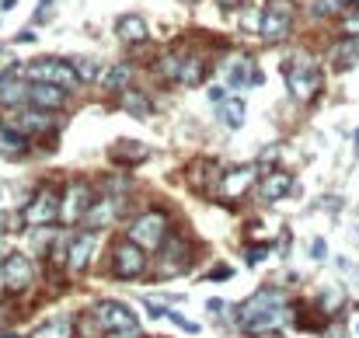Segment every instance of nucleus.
<instances>
[{"label": "nucleus", "mask_w": 359, "mask_h": 338, "mask_svg": "<svg viewBox=\"0 0 359 338\" xmlns=\"http://www.w3.org/2000/svg\"><path fill=\"white\" fill-rule=\"evenodd\" d=\"M238 325L244 335H269L276 328L286 325L290 311H286V293L276 286H262L258 293H251L238 307Z\"/></svg>", "instance_id": "nucleus-1"}, {"label": "nucleus", "mask_w": 359, "mask_h": 338, "mask_svg": "<svg viewBox=\"0 0 359 338\" xmlns=\"http://www.w3.org/2000/svg\"><path fill=\"white\" fill-rule=\"evenodd\" d=\"M283 77H286V88L297 102H314L325 88V74H321V63L307 53H297L290 56L286 63H279Z\"/></svg>", "instance_id": "nucleus-2"}, {"label": "nucleus", "mask_w": 359, "mask_h": 338, "mask_svg": "<svg viewBox=\"0 0 359 338\" xmlns=\"http://www.w3.org/2000/svg\"><path fill=\"white\" fill-rule=\"evenodd\" d=\"M91 318L98 321V328H102L105 335H119V338L140 335V318H136L133 307L122 304V300H102V304L95 307Z\"/></svg>", "instance_id": "nucleus-3"}, {"label": "nucleus", "mask_w": 359, "mask_h": 338, "mask_svg": "<svg viewBox=\"0 0 359 338\" xmlns=\"http://www.w3.org/2000/svg\"><path fill=\"white\" fill-rule=\"evenodd\" d=\"M25 67V77L28 81H46V84H60L67 91H77L81 88V77L74 70L70 60H56V56H39L32 63H21Z\"/></svg>", "instance_id": "nucleus-4"}, {"label": "nucleus", "mask_w": 359, "mask_h": 338, "mask_svg": "<svg viewBox=\"0 0 359 338\" xmlns=\"http://www.w3.org/2000/svg\"><path fill=\"white\" fill-rule=\"evenodd\" d=\"M60 213H63V192L56 189V185H39L35 189V196L28 199V206H25V213H21V220L28 227H53L60 220Z\"/></svg>", "instance_id": "nucleus-5"}, {"label": "nucleus", "mask_w": 359, "mask_h": 338, "mask_svg": "<svg viewBox=\"0 0 359 338\" xmlns=\"http://www.w3.org/2000/svg\"><path fill=\"white\" fill-rule=\"evenodd\" d=\"M168 230H171V217H168L164 210H143V213L129 224L126 237H129V241H136L140 248L154 251V248H161V244H164Z\"/></svg>", "instance_id": "nucleus-6"}, {"label": "nucleus", "mask_w": 359, "mask_h": 338, "mask_svg": "<svg viewBox=\"0 0 359 338\" xmlns=\"http://www.w3.org/2000/svg\"><path fill=\"white\" fill-rule=\"evenodd\" d=\"M189 265H192V244H189V237H182V234L164 237V244H161V251H157V269H154V276H157V279H171V276H182Z\"/></svg>", "instance_id": "nucleus-7"}, {"label": "nucleus", "mask_w": 359, "mask_h": 338, "mask_svg": "<svg viewBox=\"0 0 359 338\" xmlns=\"http://www.w3.org/2000/svg\"><path fill=\"white\" fill-rule=\"evenodd\" d=\"M293 21H297V4L293 0H269L265 11H262V39L265 42H283L290 32H293Z\"/></svg>", "instance_id": "nucleus-8"}, {"label": "nucleus", "mask_w": 359, "mask_h": 338, "mask_svg": "<svg viewBox=\"0 0 359 338\" xmlns=\"http://www.w3.org/2000/svg\"><path fill=\"white\" fill-rule=\"evenodd\" d=\"M150 258H147V248H140L136 241L122 237L112 244V276L116 279H140L147 272Z\"/></svg>", "instance_id": "nucleus-9"}, {"label": "nucleus", "mask_w": 359, "mask_h": 338, "mask_svg": "<svg viewBox=\"0 0 359 338\" xmlns=\"http://www.w3.org/2000/svg\"><path fill=\"white\" fill-rule=\"evenodd\" d=\"M0 283H4L7 293H25V290H32V283H35V262H32L28 255H21V251H11V255L0 262Z\"/></svg>", "instance_id": "nucleus-10"}, {"label": "nucleus", "mask_w": 359, "mask_h": 338, "mask_svg": "<svg viewBox=\"0 0 359 338\" xmlns=\"http://www.w3.org/2000/svg\"><path fill=\"white\" fill-rule=\"evenodd\" d=\"M7 126H11V129H18V133H25V136H42V133H53L60 122H56V115L46 112V109L18 105V109H11V112H7Z\"/></svg>", "instance_id": "nucleus-11"}, {"label": "nucleus", "mask_w": 359, "mask_h": 338, "mask_svg": "<svg viewBox=\"0 0 359 338\" xmlns=\"http://www.w3.org/2000/svg\"><path fill=\"white\" fill-rule=\"evenodd\" d=\"M258 175H262L258 164H241L234 171H224V175H220V185H217V196H220L224 203H238V199H244V196L258 185Z\"/></svg>", "instance_id": "nucleus-12"}, {"label": "nucleus", "mask_w": 359, "mask_h": 338, "mask_svg": "<svg viewBox=\"0 0 359 338\" xmlns=\"http://www.w3.org/2000/svg\"><path fill=\"white\" fill-rule=\"evenodd\" d=\"M28 88L32 81L25 77V67L21 63H11L4 74H0V109H18V105H28Z\"/></svg>", "instance_id": "nucleus-13"}, {"label": "nucleus", "mask_w": 359, "mask_h": 338, "mask_svg": "<svg viewBox=\"0 0 359 338\" xmlns=\"http://www.w3.org/2000/svg\"><path fill=\"white\" fill-rule=\"evenodd\" d=\"M91 203H95L91 185L84 178L81 182H70L67 192H63V213H60V220L63 224H84V213L91 210Z\"/></svg>", "instance_id": "nucleus-14"}, {"label": "nucleus", "mask_w": 359, "mask_h": 338, "mask_svg": "<svg viewBox=\"0 0 359 338\" xmlns=\"http://www.w3.org/2000/svg\"><path fill=\"white\" fill-rule=\"evenodd\" d=\"M122 206H126L122 196H98V199L91 203V210L84 213V227H88V230H105V227H112L122 217Z\"/></svg>", "instance_id": "nucleus-15"}, {"label": "nucleus", "mask_w": 359, "mask_h": 338, "mask_svg": "<svg viewBox=\"0 0 359 338\" xmlns=\"http://www.w3.org/2000/svg\"><path fill=\"white\" fill-rule=\"evenodd\" d=\"M70 95H74V91H67V88H60V84L32 81V88H28V105L46 109V112H60V109L70 105Z\"/></svg>", "instance_id": "nucleus-16"}, {"label": "nucleus", "mask_w": 359, "mask_h": 338, "mask_svg": "<svg viewBox=\"0 0 359 338\" xmlns=\"http://www.w3.org/2000/svg\"><path fill=\"white\" fill-rule=\"evenodd\" d=\"M98 230H81V234H74L70 237V251H67V269L70 272H88V265H91V258H95V244H98V237H95Z\"/></svg>", "instance_id": "nucleus-17"}, {"label": "nucleus", "mask_w": 359, "mask_h": 338, "mask_svg": "<svg viewBox=\"0 0 359 338\" xmlns=\"http://www.w3.org/2000/svg\"><path fill=\"white\" fill-rule=\"evenodd\" d=\"M293 189H297V178H293L290 171H283V168L265 171V175L258 178V196H262L265 203H279V199H286Z\"/></svg>", "instance_id": "nucleus-18"}, {"label": "nucleus", "mask_w": 359, "mask_h": 338, "mask_svg": "<svg viewBox=\"0 0 359 338\" xmlns=\"http://www.w3.org/2000/svg\"><path fill=\"white\" fill-rule=\"evenodd\" d=\"M328 63H332L335 70H353V67H359V42L353 35H342V39L328 49Z\"/></svg>", "instance_id": "nucleus-19"}, {"label": "nucleus", "mask_w": 359, "mask_h": 338, "mask_svg": "<svg viewBox=\"0 0 359 338\" xmlns=\"http://www.w3.org/2000/svg\"><path fill=\"white\" fill-rule=\"evenodd\" d=\"M116 35H119L126 46H136V42H147L150 28H147L143 14H119L116 18Z\"/></svg>", "instance_id": "nucleus-20"}, {"label": "nucleus", "mask_w": 359, "mask_h": 338, "mask_svg": "<svg viewBox=\"0 0 359 338\" xmlns=\"http://www.w3.org/2000/svg\"><path fill=\"white\" fill-rule=\"evenodd\" d=\"M109 157H112L116 164H122V168H136V164H143V161L150 157V150H147L143 143H136V140H119V143H112Z\"/></svg>", "instance_id": "nucleus-21"}, {"label": "nucleus", "mask_w": 359, "mask_h": 338, "mask_svg": "<svg viewBox=\"0 0 359 338\" xmlns=\"http://www.w3.org/2000/svg\"><path fill=\"white\" fill-rule=\"evenodd\" d=\"M28 147H32V136H25V133H18L11 126H0V157L18 161V157L28 154Z\"/></svg>", "instance_id": "nucleus-22"}, {"label": "nucleus", "mask_w": 359, "mask_h": 338, "mask_svg": "<svg viewBox=\"0 0 359 338\" xmlns=\"http://www.w3.org/2000/svg\"><path fill=\"white\" fill-rule=\"evenodd\" d=\"M119 109L129 115H136V119H147V115L154 112V105H150V98L143 95V91H136V88H126L119 91Z\"/></svg>", "instance_id": "nucleus-23"}, {"label": "nucleus", "mask_w": 359, "mask_h": 338, "mask_svg": "<svg viewBox=\"0 0 359 338\" xmlns=\"http://www.w3.org/2000/svg\"><path fill=\"white\" fill-rule=\"evenodd\" d=\"M32 338H74V318L70 314H60V318H49L46 325H39Z\"/></svg>", "instance_id": "nucleus-24"}, {"label": "nucleus", "mask_w": 359, "mask_h": 338, "mask_svg": "<svg viewBox=\"0 0 359 338\" xmlns=\"http://www.w3.org/2000/svg\"><path fill=\"white\" fill-rule=\"evenodd\" d=\"M206 77H210V63H206L203 56H189V60H185V67H182L178 84H185V88H199Z\"/></svg>", "instance_id": "nucleus-25"}, {"label": "nucleus", "mask_w": 359, "mask_h": 338, "mask_svg": "<svg viewBox=\"0 0 359 338\" xmlns=\"http://www.w3.org/2000/svg\"><path fill=\"white\" fill-rule=\"evenodd\" d=\"M129 81H133V67H129V63H116V67H109V70L102 74V88H105V91H126Z\"/></svg>", "instance_id": "nucleus-26"}, {"label": "nucleus", "mask_w": 359, "mask_h": 338, "mask_svg": "<svg viewBox=\"0 0 359 338\" xmlns=\"http://www.w3.org/2000/svg\"><path fill=\"white\" fill-rule=\"evenodd\" d=\"M244 115H248V105H244L241 98L220 102V122H224L227 129H241V126H244Z\"/></svg>", "instance_id": "nucleus-27"}, {"label": "nucleus", "mask_w": 359, "mask_h": 338, "mask_svg": "<svg viewBox=\"0 0 359 338\" xmlns=\"http://www.w3.org/2000/svg\"><path fill=\"white\" fill-rule=\"evenodd\" d=\"M182 67H185V56H182V53H164V56L157 60L161 81H178V77H182Z\"/></svg>", "instance_id": "nucleus-28"}, {"label": "nucleus", "mask_w": 359, "mask_h": 338, "mask_svg": "<svg viewBox=\"0 0 359 338\" xmlns=\"http://www.w3.org/2000/svg\"><path fill=\"white\" fill-rule=\"evenodd\" d=\"M70 63H74L81 84H95V81H102V67H98V60H84V56H77V60H70Z\"/></svg>", "instance_id": "nucleus-29"}, {"label": "nucleus", "mask_w": 359, "mask_h": 338, "mask_svg": "<svg viewBox=\"0 0 359 338\" xmlns=\"http://www.w3.org/2000/svg\"><path fill=\"white\" fill-rule=\"evenodd\" d=\"M248 81H251V60H238V63L227 67V84L231 88H244Z\"/></svg>", "instance_id": "nucleus-30"}, {"label": "nucleus", "mask_w": 359, "mask_h": 338, "mask_svg": "<svg viewBox=\"0 0 359 338\" xmlns=\"http://www.w3.org/2000/svg\"><path fill=\"white\" fill-rule=\"evenodd\" d=\"M339 14H342L339 0H314L311 4V18H339Z\"/></svg>", "instance_id": "nucleus-31"}, {"label": "nucleus", "mask_w": 359, "mask_h": 338, "mask_svg": "<svg viewBox=\"0 0 359 338\" xmlns=\"http://www.w3.org/2000/svg\"><path fill=\"white\" fill-rule=\"evenodd\" d=\"M339 25H342V35H353V39H359V7H346Z\"/></svg>", "instance_id": "nucleus-32"}, {"label": "nucleus", "mask_w": 359, "mask_h": 338, "mask_svg": "<svg viewBox=\"0 0 359 338\" xmlns=\"http://www.w3.org/2000/svg\"><path fill=\"white\" fill-rule=\"evenodd\" d=\"M339 304H342V290H328V293H321V311H325V314L339 311Z\"/></svg>", "instance_id": "nucleus-33"}, {"label": "nucleus", "mask_w": 359, "mask_h": 338, "mask_svg": "<svg viewBox=\"0 0 359 338\" xmlns=\"http://www.w3.org/2000/svg\"><path fill=\"white\" fill-rule=\"evenodd\" d=\"M241 28H244V32H262V11H244Z\"/></svg>", "instance_id": "nucleus-34"}, {"label": "nucleus", "mask_w": 359, "mask_h": 338, "mask_svg": "<svg viewBox=\"0 0 359 338\" xmlns=\"http://www.w3.org/2000/svg\"><path fill=\"white\" fill-rule=\"evenodd\" d=\"M265 255H269V244H255V248L244 251V262H248V265H262Z\"/></svg>", "instance_id": "nucleus-35"}, {"label": "nucleus", "mask_w": 359, "mask_h": 338, "mask_svg": "<svg viewBox=\"0 0 359 338\" xmlns=\"http://www.w3.org/2000/svg\"><path fill=\"white\" fill-rule=\"evenodd\" d=\"M49 18H53V0H39V11H35L32 25H46Z\"/></svg>", "instance_id": "nucleus-36"}, {"label": "nucleus", "mask_w": 359, "mask_h": 338, "mask_svg": "<svg viewBox=\"0 0 359 338\" xmlns=\"http://www.w3.org/2000/svg\"><path fill=\"white\" fill-rule=\"evenodd\" d=\"M325 255H328L325 237H314V241H311V258H314V262H325Z\"/></svg>", "instance_id": "nucleus-37"}, {"label": "nucleus", "mask_w": 359, "mask_h": 338, "mask_svg": "<svg viewBox=\"0 0 359 338\" xmlns=\"http://www.w3.org/2000/svg\"><path fill=\"white\" fill-rule=\"evenodd\" d=\"M168 318H171V321H175L178 328H185V332H192V335L199 332V325H196V321H189V318H182V314H175V311H168Z\"/></svg>", "instance_id": "nucleus-38"}, {"label": "nucleus", "mask_w": 359, "mask_h": 338, "mask_svg": "<svg viewBox=\"0 0 359 338\" xmlns=\"http://www.w3.org/2000/svg\"><path fill=\"white\" fill-rule=\"evenodd\" d=\"M231 276H234V269H231V265H217V269L210 272V279H213V283H224V279H231Z\"/></svg>", "instance_id": "nucleus-39"}, {"label": "nucleus", "mask_w": 359, "mask_h": 338, "mask_svg": "<svg viewBox=\"0 0 359 338\" xmlns=\"http://www.w3.org/2000/svg\"><path fill=\"white\" fill-rule=\"evenodd\" d=\"M14 42H35V28L28 25V28H21L18 35H14Z\"/></svg>", "instance_id": "nucleus-40"}, {"label": "nucleus", "mask_w": 359, "mask_h": 338, "mask_svg": "<svg viewBox=\"0 0 359 338\" xmlns=\"http://www.w3.org/2000/svg\"><path fill=\"white\" fill-rule=\"evenodd\" d=\"M210 102H213V105L227 102V88H210Z\"/></svg>", "instance_id": "nucleus-41"}, {"label": "nucleus", "mask_w": 359, "mask_h": 338, "mask_svg": "<svg viewBox=\"0 0 359 338\" xmlns=\"http://www.w3.org/2000/svg\"><path fill=\"white\" fill-rule=\"evenodd\" d=\"M217 4H220L224 11H238V7H244L248 0H217Z\"/></svg>", "instance_id": "nucleus-42"}, {"label": "nucleus", "mask_w": 359, "mask_h": 338, "mask_svg": "<svg viewBox=\"0 0 359 338\" xmlns=\"http://www.w3.org/2000/svg\"><path fill=\"white\" fill-rule=\"evenodd\" d=\"M262 81H265V77H262V70H258V63H251V81H248V84H255V88H258Z\"/></svg>", "instance_id": "nucleus-43"}, {"label": "nucleus", "mask_w": 359, "mask_h": 338, "mask_svg": "<svg viewBox=\"0 0 359 338\" xmlns=\"http://www.w3.org/2000/svg\"><path fill=\"white\" fill-rule=\"evenodd\" d=\"M224 307H227V304H224V300H210V311H213V314H220V311H224Z\"/></svg>", "instance_id": "nucleus-44"}, {"label": "nucleus", "mask_w": 359, "mask_h": 338, "mask_svg": "<svg viewBox=\"0 0 359 338\" xmlns=\"http://www.w3.org/2000/svg\"><path fill=\"white\" fill-rule=\"evenodd\" d=\"M14 4H18V0H0V14H4V11H11Z\"/></svg>", "instance_id": "nucleus-45"}, {"label": "nucleus", "mask_w": 359, "mask_h": 338, "mask_svg": "<svg viewBox=\"0 0 359 338\" xmlns=\"http://www.w3.org/2000/svg\"><path fill=\"white\" fill-rule=\"evenodd\" d=\"M0 338H18L14 332H0Z\"/></svg>", "instance_id": "nucleus-46"}, {"label": "nucleus", "mask_w": 359, "mask_h": 338, "mask_svg": "<svg viewBox=\"0 0 359 338\" xmlns=\"http://www.w3.org/2000/svg\"><path fill=\"white\" fill-rule=\"evenodd\" d=\"M349 7H359V0H349Z\"/></svg>", "instance_id": "nucleus-47"}]
</instances>
